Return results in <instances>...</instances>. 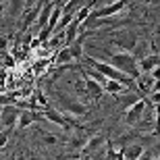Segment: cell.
<instances>
[{"instance_id":"obj_12","label":"cell","mask_w":160,"mask_h":160,"mask_svg":"<svg viewBox=\"0 0 160 160\" xmlns=\"http://www.w3.org/2000/svg\"><path fill=\"white\" fill-rule=\"evenodd\" d=\"M137 67H139V71L142 73H152L156 67H160V54H146L143 58L137 60Z\"/></svg>"},{"instance_id":"obj_4","label":"cell","mask_w":160,"mask_h":160,"mask_svg":"<svg viewBox=\"0 0 160 160\" xmlns=\"http://www.w3.org/2000/svg\"><path fill=\"white\" fill-rule=\"evenodd\" d=\"M110 44H114L117 48H121L125 52H131L139 44V36L133 33V31H117L112 36V40H110Z\"/></svg>"},{"instance_id":"obj_3","label":"cell","mask_w":160,"mask_h":160,"mask_svg":"<svg viewBox=\"0 0 160 160\" xmlns=\"http://www.w3.org/2000/svg\"><path fill=\"white\" fill-rule=\"evenodd\" d=\"M56 98H58V104L65 108L67 114H73V117H85L88 114V104L73 96H67L65 92H58L56 89Z\"/></svg>"},{"instance_id":"obj_6","label":"cell","mask_w":160,"mask_h":160,"mask_svg":"<svg viewBox=\"0 0 160 160\" xmlns=\"http://www.w3.org/2000/svg\"><path fill=\"white\" fill-rule=\"evenodd\" d=\"M77 69L81 71V75H83V81H85V88H88L89 98H92V100H96V102H98V100H102V96H104V88H102V85H100L98 81H96V79H92V77H89L83 65H79V62H77Z\"/></svg>"},{"instance_id":"obj_9","label":"cell","mask_w":160,"mask_h":160,"mask_svg":"<svg viewBox=\"0 0 160 160\" xmlns=\"http://www.w3.org/2000/svg\"><path fill=\"white\" fill-rule=\"evenodd\" d=\"M36 121H44L42 112H40V110H31V108H25V110H21V114H19L17 129H19V131H23V129H27V127H31V125L36 123Z\"/></svg>"},{"instance_id":"obj_19","label":"cell","mask_w":160,"mask_h":160,"mask_svg":"<svg viewBox=\"0 0 160 160\" xmlns=\"http://www.w3.org/2000/svg\"><path fill=\"white\" fill-rule=\"evenodd\" d=\"M44 143L46 146H54V143H58V139L54 135H50V133H44Z\"/></svg>"},{"instance_id":"obj_10","label":"cell","mask_w":160,"mask_h":160,"mask_svg":"<svg viewBox=\"0 0 160 160\" xmlns=\"http://www.w3.org/2000/svg\"><path fill=\"white\" fill-rule=\"evenodd\" d=\"M42 117H44V121H50V123L58 125V127H62V129H69L71 127V123H69V119H67L62 112H58V110H54V108H44V110H40Z\"/></svg>"},{"instance_id":"obj_5","label":"cell","mask_w":160,"mask_h":160,"mask_svg":"<svg viewBox=\"0 0 160 160\" xmlns=\"http://www.w3.org/2000/svg\"><path fill=\"white\" fill-rule=\"evenodd\" d=\"M19 114H21V108L17 104H4L0 108V125L4 129H17Z\"/></svg>"},{"instance_id":"obj_11","label":"cell","mask_w":160,"mask_h":160,"mask_svg":"<svg viewBox=\"0 0 160 160\" xmlns=\"http://www.w3.org/2000/svg\"><path fill=\"white\" fill-rule=\"evenodd\" d=\"M104 143H106V137H104V135H94V137H89L88 143L83 146L81 154H83V156H94L98 150L104 148Z\"/></svg>"},{"instance_id":"obj_2","label":"cell","mask_w":160,"mask_h":160,"mask_svg":"<svg viewBox=\"0 0 160 160\" xmlns=\"http://www.w3.org/2000/svg\"><path fill=\"white\" fill-rule=\"evenodd\" d=\"M106 62H110L112 67H117L119 71L131 75L133 79H137L139 75H142L139 67H137V58L131 52H125V50H123V52H112V54H108Z\"/></svg>"},{"instance_id":"obj_16","label":"cell","mask_w":160,"mask_h":160,"mask_svg":"<svg viewBox=\"0 0 160 160\" xmlns=\"http://www.w3.org/2000/svg\"><path fill=\"white\" fill-rule=\"evenodd\" d=\"M56 62H58V67H60V65H71V62H75V60H73L71 50H69L67 46L58 52V56H56Z\"/></svg>"},{"instance_id":"obj_1","label":"cell","mask_w":160,"mask_h":160,"mask_svg":"<svg viewBox=\"0 0 160 160\" xmlns=\"http://www.w3.org/2000/svg\"><path fill=\"white\" fill-rule=\"evenodd\" d=\"M83 60H85V65H88V67H94L96 71H100L106 79H117V81L125 83V85H133V83H135V79L131 77V75L119 71V69H117V67H112L110 62H104V60L96 58V56H89V54H85V56H83Z\"/></svg>"},{"instance_id":"obj_15","label":"cell","mask_w":160,"mask_h":160,"mask_svg":"<svg viewBox=\"0 0 160 160\" xmlns=\"http://www.w3.org/2000/svg\"><path fill=\"white\" fill-rule=\"evenodd\" d=\"M125 89H127V85L121 83V81H117V79H108V81L104 83V92H108V94H112V96L123 94Z\"/></svg>"},{"instance_id":"obj_18","label":"cell","mask_w":160,"mask_h":160,"mask_svg":"<svg viewBox=\"0 0 160 160\" xmlns=\"http://www.w3.org/2000/svg\"><path fill=\"white\" fill-rule=\"evenodd\" d=\"M8 137H11V129H2L0 131V150L6 148V143H8Z\"/></svg>"},{"instance_id":"obj_7","label":"cell","mask_w":160,"mask_h":160,"mask_svg":"<svg viewBox=\"0 0 160 160\" xmlns=\"http://www.w3.org/2000/svg\"><path fill=\"white\" fill-rule=\"evenodd\" d=\"M148 108V100H137V102H133L127 110H125V123L127 125H137L139 123V119L143 117V110Z\"/></svg>"},{"instance_id":"obj_24","label":"cell","mask_w":160,"mask_h":160,"mask_svg":"<svg viewBox=\"0 0 160 160\" xmlns=\"http://www.w3.org/2000/svg\"><path fill=\"white\" fill-rule=\"evenodd\" d=\"M42 2H44V4H50V2H54V0H42Z\"/></svg>"},{"instance_id":"obj_25","label":"cell","mask_w":160,"mask_h":160,"mask_svg":"<svg viewBox=\"0 0 160 160\" xmlns=\"http://www.w3.org/2000/svg\"><path fill=\"white\" fill-rule=\"evenodd\" d=\"M133 2H148V0H133Z\"/></svg>"},{"instance_id":"obj_20","label":"cell","mask_w":160,"mask_h":160,"mask_svg":"<svg viewBox=\"0 0 160 160\" xmlns=\"http://www.w3.org/2000/svg\"><path fill=\"white\" fill-rule=\"evenodd\" d=\"M150 100L154 102V104H160V92H152L150 94Z\"/></svg>"},{"instance_id":"obj_14","label":"cell","mask_w":160,"mask_h":160,"mask_svg":"<svg viewBox=\"0 0 160 160\" xmlns=\"http://www.w3.org/2000/svg\"><path fill=\"white\" fill-rule=\"evenodd\" d=\"M6 11H8V15L12 19H19L25 12V0H11L8 6H6Z\"/></svg>"},{"instance_id":"obj_23","label":"cell","mask_w":160,"mask_h":160,"mask_svg":"<svg viewBox=\"0 0 160 160\" xmlns=\"http://www.w3.org/2000/svg\"><path fill=\"white\" fill-rule=\"evenodd\" d=\"M4 8H6V4H4V2H2V0H0V15L4 12Z\"/></svg>"},{"instance_id":"obj_26","label":"cell","mask_w":160,"mask_h":160,"mask_svg":"<svg viewBox=\"0 0 160 160\" xmlns=\"http://www.w3.org/2000/svg\"><path fill=\"white\" fill-rule=\"evenodd\" d=\"M152 160H160V156H154V158H152Z\"/></svg>"},{"instance_id":"obj_8","label":"cell","mask_w":160,"mask_h":160,"mask_svg":"<svg viewBox=\"0 0 160 160\" xmlns=\"http://www.w3.org/2000/svg\"><path fill=\"white\" fill-rule=\"evenodd\" d=\"M125 6H127V0H114V2H108L106 6H102L98 11H92V17H117L121 12L125 11Z\"/></svg>"},{"instance_id":"obj_22","label":"cell","mask_w":160,"mask_h":160,"mask_svg":"<svg viewBox=\"0 0 160 160\" xmlns=\"http://www.w3.org/2000/svg\"><path fill=\"white\" fill-rule=\"evenodd\" d=\"M152 77H154L156 81H160V67H156L154 71H152Z\"/></svg>"},{"instance_id":"obj_13","label":"cell","mask_w":160,"mask_h":160,"mask_svg":"<svg viewBox=\"0 0 160 160\" xmlns=\"http://www.w3.org/2000/svg\"><path fill=\"white\" fill-rule=\"evenodd\" d=\"M146 152L143 143H127L123 148V160H137Z\"/></svg>"},{"instance_id":"obj_17","label":"cell","mask_w":160,"mask_h":160,"mask_svg":"<svg viewBox=\"0 0 160 160\" xmlns=\"http://www.w3.org/2000/svg\"><path fill=\"white\" fill-rule=\"evenodd\" d=\"M88 139L89 137H85V135H73L71 139H69V143H71L73 150H83V146L88 143Z\"/></svg>"},{"instance_id":"obj_27","label":"cell","mask_w":160,"mask_h":160,"mask_svg":"<svg viewBox=\"0 0 160 160\" xmlns=\"http://www.w3.org/2000/svg\"><path fill=\"white\" fill-rule=\"evenodd\" d=\"M85 160H92V158H85Z\"/></svg>"},{"instance_id":"obj_21","label":"cell","mask_w":160,"mask_h":160,"mask_svg":"<svg viewBox=\"0 0 160 160\" xmlns=\"http://www.w3.org/2000/svg\"><path fill=\"white\" fill-rule=\"evenodd\" d=\"M38 2H40V0H25V11H27V8H33Z\"/></svg>"}]
</instances>
